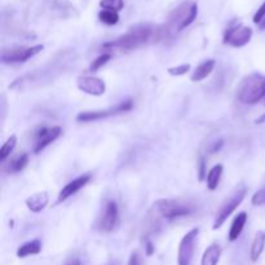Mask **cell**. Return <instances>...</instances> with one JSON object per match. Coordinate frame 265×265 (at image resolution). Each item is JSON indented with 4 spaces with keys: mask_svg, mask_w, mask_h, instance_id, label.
I'll return each instance as SVG.
<instances>
[{
    "mask_svg": "<svg viewBox=\"0 0 265 265\" xmlns=\"http://www.w3.org/2000/svg\"><path fill=\"white\" fill-rule=\"evenodd\" d=\"M111 57H113V55H111V53H109V52H105V53H102V55H100L99 57H97V59H96L95 61H93L92 64H91L90 70L91 71L100 70V69H101L102 66L106 65V64H108V62L110 61Z\"/></svg>",
    "mask_w": 265,
    "mask_h": 265,
    "instance_id": "obj_24",
    "label": "cell"
},
{
    "mask_svg": "<svg viewBox=\"0 0 265 265\" xmlns=\"http://www.w3.org/2000/svg\"><path fill=\"white\" fill-rule=\"evenodd\" d=\"M99 20L102 24H105V25L113 26L117 25L118 22H119V15H118V12H113V11L102 10L99 13Z\"/></svg>",
    "mask_w": 265,
    "mask_h": 265,
    "instance_id": "obj_22",
    "label": "cell"
},
{
    "mask_svg": "<svg viewBox=\"0 0 265 265\" xmlns=\"http://www.w3.org/2000/svg\"><path fill=\"white\" fill-rule=\"evenodd\" d=\"M133 108V101L132 100H126L122 101L119 104H117L115 106L105 109V110H96V111H82L77 115L78 122L82 123H88V122H96V120L106 119V118L115 117V115L123 114V113H128L132 110Z\"/></svg>",
    "mask_w": 265,
    "mask_h": 265,
    "instance_id": "obj_4",
    "label": "cell"
},
{
    "mask_svg": "<svg viewBox=\"0 0 265 265\" xmlns=\"http://www.w3.org/2000/svg\"><path fill=\"white\" fill-rule=\"evenodd\" d=\"M255 123L256 124H262V123H265V113H264V114L260 115V117L255 120Z\"/></svg>",
    "mask_w": 265,
    "mask_h": 265,
    "instance_id": "obj_33",
    "label": "cell"
},
{
    "mask_svg": "<svg viewBox=\"0 0 265 265\" xmlns=\"http://www.w3.org/2000/svg\"><path fill=\"white\" fill-rule=\"evenodd\" d=\"M62 133V128L60 126H52V127H43L39 132L37 133V140H35L34 153L38 154L42 150L51 145L52 142L59 139Z\"/></svg>",
    "mask_w": 265,
    "mask_h": 265,
    "instance_id": "obj_10",
    "label": "cell"
},
{
    "mask_svg": "<svg viewBox=\"0 0 265 265\" xmlns=\"http://www.w3.org/2000/svg\"><path fill=\"white\" fill-rule=\"evenodd\" d=\"M252 34V29L248 26H230L224 34V43L234 47V48H240V47H244L246 44L250 43Z\"/></svg>",
    "mask_w": 265,
    "mask_h": 265,
    "instance_id": "obj_8",
    "label": "cell"
},
{
    "mask_svg": "<svg viewBox=\"0 0 265 265\" xmlns=\"http://www.w3.org/2000/svg\"><path fill=\"white\" fill-rule=\"evenodd\" d=\"M222 145H224V141H222V140H220L219 142H215V145H213L212 149H211V153H216V151H219Z\"/></svg>",
    "mask_w": 265,
    "mask_h": 265,
    "instance_id": "obj_31",
    "label": "cell"
},
{
    "mask_svg": "<svg viewBox=\"0 0 265 265\" xmlns=\"http://www.w3.org/2000/svg\"><path fill=\"white\" fill-rule=\"evenodd\" d=\"M42 251V242L39 239L29 240L26 243L21 244L17 250V257H28L31 255H38Z\"/></svg>",
    "mask_w": 265,
    "mask_h": 265,
    "instance_id": "obj_18",
    "label": "cell"
},
{
    "mask_svg": "<svg viewBox=\"0 0 265 265\" xmlns=\"http://www.w3.org/2000/svg\"><path fill=\"white\" fill-rule=\"evenodd\" d=\"M265 97V75L252 73L242 79L237 88V100L243 105H256Z\"/></svg>",
    "mask_w": 265,
    "mask_h": 265,
    "instance_id": "obj_2",
    "label": "cell"
},
{
    "mask_svg": "<svg viewBox=\"0 0 265 265\" xmlns=\"http://www.w3.org/2000/svg\"><path fill=\"white\" fill-rule=\"evenodd\" d=\"M204 177H207L206 159H204L203 157H199V164H198V180L202 181V180H204Z\"/></svg>",
    "mask_w": 265,
    "mask_h": 265,
    "instance_id": "obj_27",
    "label": "cell"
},
{
    "mask_svg": "<svg viewBox=\"0 0 265 265\" xmlns=\"http://www.w3.org/2000/svg\"><path fill=\"white\" fill-rule=\"evenodd\" d=\"M77 86L82 92L91 96H102L106 92V83L97 77H79Z\"/></svg>",
    "mask_w": 265,
    "mask_h": 265,
    "instance_id": "obj_11",
    "label": "cell"
},
{
    "mask_svg": "<svg viewBox=\"0 0 265 265\" xmlns=\"http://www.w3.org/2000/svg\"><path fill=\"white\" fill-rule=\"evenodd\" d=\"M264 248H265V231L260 230L256 233L255 238H253L252 240V244H251L250 257L253 262L259 260L262 251H264Z\"/></svg>",
    "mask_w": 265,
    "mask_h": 265,
    "instance_id": "obj_17",
    "label": "cell"
},
{
    "mask_svg": "<svg viewBox=\"0 0 265 265\" xmlns=\"http://www.w3.org/2000/svg\"><path fill=\"white\" fill-rule=\"evenodd\" d=\"M215 66H216L215 60L212 59L206 60V61H203L202 64H199V65L195 68L194 73L190 75V80L191 82H194V83H197V82H202V80L206 79V78L212 73Z\"/></svg>",
    "mask_w": 265,
    "mask_h": 265,
    "instance_id": "obj_15",
    "label": "cell"
},
{
    "mask_svg": "<svg viewBox=\"0 0 265 265\" xmlns=\"http://www.w3.org/2000/svg\"><path fill=\"white\" fill-rule=\"evenodd\" d=\"M251 203L253 206H265V186L253 193L252 198H251Z\"/></svg>",
    "mask_w": 265,
    "mask_h": 265,
    "instance_id": "obj_26",
    "label": "cell"
},
{
    "mask_svg": "<svg viewBox=\"0 0 265 265\" xmlns=\"http://www.w3.org/2000/svg\"><path fill=\"white\" fill-rule=\"evenodd\" d=\"M264 19H265V2L261 4V6H260L259 10L256 11V13L253 15L252 21H253V24L259 25L260 22H261Z\"/></svg>",
    "mask_w": 265,
    "mask_h": 265,
    "instance_id": "obj_28",
    "label": "cell"
},
{
    "mask_svg": "<svg viewBox=\"0 0 265 265\" xmlns=\"http://www.w3.org/2000/svg\"><path fill=\"white\" fill-rule=\"evenodd\" d=\"M91 179H92V175H91V173H86V175H80L77 179L71 180L70 182H68V184L60 190L57 200H59L60 203H61V202H65L68 198H70L71 195L77 194L80 189H83L84 186L91 181Z\"/></svg>",
    "mask_w": 265,
    "mask_h": 265,
    "instance_id": "obj_12",
    "label": "cell"
},
{
    "mask_svg": "<svg viewBox=\"0 0 265 265\" xmlns=\"http://www.w3.org/2000/svg\"><path fill=\"white\" fill-rule=\"evenodd\" d=\"M198 234H199V228H193L180 240L179 251H177V265H191Z\"/></svg>",
    "mask_w": 265,
    "mask_h": 265,
    "instance_id": "obj_7",
    "label": "cell"
},
{
    "mask_svg": "<svg viewBox=\"0 0 265 265\" xmlns=\"http://www.w3.org/2000/svg\"><path fill=\"white\" fill-rule=\"evenodd\" d=\"M29 164V154L28 153H22V154L17 155L11 160V163L8 164V171L12 173L21 172L22 170H25L26 166Z\"/></svg>",
    "mask_w": 265,
    "mask_h": 265,
    "instance_id": "obj_20",
    "label": "cell"
},
{
    "mask_svg": "<svg viewBox=\"0 0 265 265\" xmlns=\"http://www.w3.org/2000/svg\"><path fill=\"white\" fill-rule=\"evenodd\" d=\"M220 256H221V247L217 243H212L204 251L202 260H200V265H217Z\"/></svg>",
    "mask_w": 265,
    "mask_h": 265,
    "instance_id": "obj_16",
    "label": "cell"
},
{
    "mask_svg": "<svg viewBox=\"0 0 265 265\" xmlns=\"http://www.w3.org/2000/svg\"><path fill=\"white\" fill-rule=\"evenodd\" d=\"M247 220H248V215H247V212H244V211H242V212H239L235 216L233 222H231L230 229H229L228 233V239L230 240V242H234V240H237L238 238H239V235L242 234V231H243L244 226H246Z\"/></svg>",
    "mask_w": 265,
    "mask_h": 265,
    "instance_id": "obj_14",
    "label": "cell"
},
{
    "mask_svg": "<svg viewBox=\"0 0 265 265\" xmlns=\"http://www.w3.org/2000/svg\"><path fill=\"white\" fill-rule=\"evenodd\" d=\"M16 145H17V136L12 135L11 137L7 139V141L4 142L3 145H2V148H0V160H2V162H4L7 158L12 154Z\"/></svg>",
    "mask_w": 265,
    "mask_h": 265,
    "instance_id": "obj_21",
    "label": "cell"
},
{
    "mask_svg": "<svg viewBox=\"0 0 265 265\" xmlns=\"http://www.w3.org/2000/svg\"><path fill=\"white\" fill-rule=\"evenodd\" d=\"M259 29L260 30H265V19L259 24Z\"/></svg>",
    "mask_w": 265,
    "mask_h": 265,
    "instance_id": "obj_34",
    "label": "cell"
},
{
    "mask_svg": "<svg viewBox=\"0 0 265 265\" xmlns=\"http://www.w3.org/2000/svg\"><path fill=\"white\" fill-rule=\"evenodd\" d=\"M189 71H190V64H182V65L167 69V73L172 77H181V75L188 74Z\"/></svg>",
    "mask_w": 265,
    "mask_h": 265,
    "instance_id": "obj_25",
    "label": "cell"
},
{
    "mask_svg": "<svg viewBox=\"0 0 265 265\" xmlns=\"http://www.w3.org/2000/svg\"><path fill=\"white\" fill-rule=\"evenodd\" d=\"M100 7L102 10L119 12L124 8V2L123 0H100Z\"/></svg>",
    "mask_w": 265,
    "mask_h": 265,
    "instance_id": "obj_23",
    "label": "cell"
},
{
    "mask_svg": "<svg viewBox=\"0 0 265 265\" xmlns=\"http://www.w3.org/2000/svg\"><path fill=\"white\" fill-rule=\"evenodd\" d=\"M44 50L43 44H38L33 47H21V48H12V50H3L0 60L3 64L12 65V64H24L31 57L37 56L38 53Z\"/></svg>",
    "mask_w": 265,
    "mask_h": 265,
    "instance_id": "obj_6",
    "label": "cell"
},
{
    "mask_svg": "<svg viewBox=\"0 0 265 265\" xmlns=\"http://www.w3.org/2000/svg\"><path fill=\"white\" fill-rule=\"evenodd\" d=\"M127 265H142V259L139 252H132Z\"/></svg>",
    "mask_w": 265,
    "mask_h": 265,
    "instance_id": "obj_29",
    "label": "cell"
},
{
    "mask_svg": "<svg viewBox=\"0 0 265 265\" xmlns=\"http://www.w3.org/2000/svg\"><path fill=\"white\" fill-rule=\"evenodd\" d=\"M164 219L173 220L182 216H188L193 212V207L182 203L176 199H159L154 204Z\"/></svg>",
    "mask_w": 265,
    "mask_h": 265,
    "instance_id": "obj_5",
    "label": "cell"
},
{
    "mask_svg": "<svg viewBox=\"0 0 265 265\" xmlns=\"http://www.w3.org/2000/svg\"><path fill=\"white\" fill-rule=\"evenodd\" d=\"M154 251H155V247L154 244H153V242H151V240H146V255L151 256L154 253Z\"/></svg>",
    "mask_w": 265,
    "mask_h": 265,
    "instance_id": "obj_30",
    "label": "cell"
},
{
    "mask_svg": "<svg viewBox=\"0 0 265 265\" xmlns=\"http://www.w3.org/2000/svg\"><path fill=\"white\" fill-rule=\"evenodd\" d=\"M48 202H50L48 193H47V191H40V193L33 194L31 197H29L28 199H26V206H28V208L31 212L38 213L42 212V211L46 208Z\"/></svg>",
    "mask_w": 265,
    "mask_h": 265,
    "instance_id": "obj_13",
    "label": "cell"
},
{
    "mask_svg": "<svg viewBox=\"0 0 265 265\" xmlns=\"http://www.w3.org/2000/svg\"><path fill=\"white\" fill-rule=\"evenodd\" d=\"M222 171H224L222 164H216V166H213L212 168L208 171L206 181H207V188L210 189V190H216V189H217L220 179H221Z\"/></svg>",
    "mask_w": 265,
    "mask_h": 265,
    "instance_id": "obj_19",
    "label": "cell"
},
{
    "mask_svg": "<svg viewBox=\"0 0 265 265\" xmlns=\"http://www.w3.org/2000/svg\"><path fill=\"white\" fill-rule=\"evenodd\" d=\"M119 224V210L114 200H108L100 217L99 229L102 233H111Z\"/></svg>",
    "mask_w": 265,
    "mask_h": 265,
    "instance_id": "obj_9",
    "label": "cell"
},
{
    "mask_svg": "<svg viewBox=\"0 0 265 265\" xmlns=\"http://www.w3.org/2000/svg\"><path fill=\"white\" fill-rule=\"evenodd\" d=\"M160 38H162V31L158 30L157 28H151L148 25L136 26V28L131 29L127 34L102 44V48L108 51L109 53L115 50L132 51L142 46H146L151 42H155Z\"/></svg>",
    "mask_w": 265,
    "mask_h": 265,
    "instance_id": "obj_1",
    "label": "cell"
},
{
    "mask_svg": "<svg viewBox=\"0 0 265 265\" xmlns=\"http://www.w3.org/2000/svg\"><path fill=\"white\" fill-rule=\"evenodd\" d=\"M65 265H82V262H80L79 259H71Z\"/></svg>",
    "mask_w": 265,
    "mask_h": 265,
    "instance_id": "obj_32",
    "label": "cell"
},
{
    "mask_svg": "<svg viewBox=\"0 0 265 265\" xmlns=\"http://www.w3.org/2000/svg\"><path fill=\"white\" fill-rule=\"evenodd\" d=\"M246 193H247L246 186L239 185L234 189V191H233V193H231L224 202H222L220 208L217 210V212H216L215 221H213V225H212L213 230L221 228L222 224L228 220L229 216L234 212V211L237 210V207L243 202L244 197H246Z\"/></svg>",
    "mask_w": 265,
    "mask_h": 265,
    "instance_id": "obj_3",
    "label": "cell"
}]
</instances>
